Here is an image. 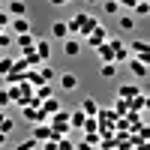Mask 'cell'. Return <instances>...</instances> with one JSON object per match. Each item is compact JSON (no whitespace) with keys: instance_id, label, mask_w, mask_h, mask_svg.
<instances>
[{"instance_id":"obj_1","label":"cell","mask_w":150,"mask_h":150,"mask_svg":"<svg viewBox=\"0 0 150 150\" xmlns=\"http://www.w3.org/2000/svg\"><path fill=\"white\" fill-rule=\"evenodd\" d=\"M126 48H129V57H138V60H144V63H150V45H147V39H135Z\"/></svg>"},{"instance_id":"obj_2","label":"cell","mask_w":150,"mask_h":150,"mask_svg":"<svg viewBox=\"0 0 150 150\" xmlns=\"http://www.w3.org/2000/svg\"><path fill=\"white\" fill-rule=\"evenodd\" d=\"M84 39H87V45H90V48H99L102 42H108V30H105V24H96V27L87 33Z\"/></svg>"},{"instance_id":"obj_3","label":"cell","mask_w":150,"mask_h":150,"mask_svg":"<svg viewBox=\"0 0 150 150\" xmlns=\"http://www.w3.org/2000/svg\"><path fill=\"white\" fill-rule=\"evenodd\" d=\"M138 93H144L138 84H120V87H117V99H123V102H132Z\"/></svg>"},{"instance_id":"obj_4","label":"cell","mask_w":150,"mask_h":150,"mask_svg":"<svg viewBox=\"0 0 150 150\" xmlns=\"http://www.w3.org/2000/svg\"><path fill=\"white\" fill-rule=\"evenodd\" d=\"M12 42L21 48V54H30L33 48H36V36H33V33H21V36H15Z\"/></svg>"},{"instance_id":"obj_5","label":"cell","mask_w":150,"mask_h":150,"mask_svg":"<svg viewBox=\"0 0 150 150\" xmlns=\"http://www.w3.org/2000/svg\"><path fill=\"white\" fill-rule=\"evenodd\" d=\"M21 111H24V120H27V123H33V126H36V123H48V117H45L36 105H24Z\"/></svg>"},{"instance_id":"obj_6","label":"cell","mask_w":150,"mask_h":150,"mask_svg":"<svg viewBox=\"0 0 150 150\" xmlns=\"http://www.w3.org/2000/svg\"><path fill=\"white\" fill-rule=\"evenodd\" d=\"M6 12H9V18H24L27 15V3H24V0H9Z\"/></svg>"},{"instance_id":"obj_7","label":"cell","mask_w":150,"mask_h":150,"mask_svg":"<svg viewBox=\"0 0 150 150\" xmlns=\"http://www.w3.org/2000/svg\"><path fill=\"white\" fill-rule=\"evenodd\" d=\"M39 111H42L45 117H51V114H57V111H60V99H54V96H48V99H42V102H39Z\"/></svg>"},{"instance_id":"obj_8","label":"cell","mask_w":150,"mask_h":150,"mask_svg":"<svg viewBox=\"0 0 150 150\" xmlns=\"http://www.w3.org/2000/svg\"><path fill=\"white\" fill-rule=\"evenodd\" d=\"M126 63H129V69H132V75H135V78H147V63H144V60H138V57H129L126 60Z\"/></svg>"},{"instance_id":"obj_9","label":"cell","mask_w":150,"mask_h":150,"mask_svg":"<svg viewBox=\"0 0 150 150\" xmlns=\"http://www.w3.org/2000/svg\"><path fill=\"white\" fill-rule=\"evenodd\" d=\"M30 138H33V141H39V144H42V141H51V129H48V123H36Z\"/></svg>"},{"instance_id":"obj_10","label":"cell","mask_w":150,"mask_h":150,"mask_svg":"<svg viewBox=\"0 0 150 150\" xmlns=\"http://www.w3.org/2000/svg\"><path fill=\"white\" fill-rule=\"evenodd\" d=\"M33 51H36V57H39L42 63H48V57H51V42H48V39H36Z\"/></svg>"},{"instance_id":"obj_11","label":"cell","mask_w":150,"mask_h":150,"mask_svg":"<svg viewBox=\"0 0 150 150\" xmlns=\"http://www.w3.org/2000/svg\"><path fill=\"white\" fill-rule=\"evenodd\" d=\"M9 27L15 30V36H21V33H30V21H27V15H24V18H12Z\"/></svg>"},{"instance_id":"obj_12","label":"cell","mask_w":150,"mask_h":150,"mask_svg":"<svg viewBox=\"0 0 150 150\" xmlns=\"http://www.w3.org/2000/svg\"><path fill=\"white\" fill-rule=\"evenodd\" d=\"M78 51H81V42L75 39V36H69V39H63V54H66V57H75Z\"/></svg>"},{"instance_id":"obj_13","label":"cell","mask_w":150,"mask_h":150,"mask_svg":"<svg viewBox=\"0 0 150 150\" xmlns=\"http://www.w3.org/2000/svg\"><path fill=\"white\" fill-rule=\"evenodd\" d=\"M96 54H99V60H102V63H114V48H111L108 42H102L96 48Z\"/></svg>"},{"instance_id":"obj_14","label":"cell","mask_w":150,"mask_h":150,"mask_svg":"<svg viewBox=\"0 0 150 150\" xmlns=\"http://www.w3.org/2000/svg\"><path fill=\"white\" fill-rule=\"evenodd\" d=\"M96 111H99V102L87 96L84 102H81V114H84V117H96Z\"/></svg>"},{"instance_id":"obj_15","label":"cell","mask_w":150,"mask_h":150,"mask_svg":"<svg viewBox=\"0 0 150 150\" xmlns=\"http://www.w3.org/2000/svg\"><path fill=\"white\" fill-rule=\"evenodd\" d=\"M60 87H63V90H75V87H78V75L63 72V75H60Z\"/></svg>"},{"instance_id":"obj_16","label":"cell","mask_w":150,"mask_h":150,"mask_svg":"<svg viewBox=\"0 0 150 150\" xmlns=\"http://www.w3.org/2000/svg\"><path fill=\"white\" fill-rule=\"evenodd\" d=\"M51 36H54V39H69L66 21H54V24H51Z\"/></svg>"},{"instance_id":"obj_17","label":"cell","mask_w":150,"mask_h":150,"mask_svg":"<svg viewBox=\"0 0 150 150\" xmlns=\"http://www.w3.org/2000/svg\"><path fill=\"white\" fill-rule=\"evenodd\" d=\"M84 114H81V108H75V111H69V129H81L84 126Z\"/></svg>"},{"instance_id":"obj_18","label":"cell","mask_w":150,"mask_h":150,"mask_svg":"<svg viewBox=\"0 0 150 150\" xmlns=\"http://www.w3.org/2000/svg\"><path fill=\"white\" fill-rule=\"evenodd\" d=\"M99 75H102V78H114L117 75V63H102L99 66Z\"/></svg>"},{"instance_id":"obj_19","label":"cell","mask_w":150,"mask_h":150,"mask_svg":"<svg viewBox=\"0 0 150 150\" xmlns=\"http://www.w3.org/2000/svg\"><path fill=\"white\" fill-rule=\"evenodd\" d=\"M51 78H54V69L42 63V66H39V81H42V84H51Z\"/></svg>"},{"instance_id":"obj_20","label":"cell","mask_w":150,"mask_h":150,"mask_svg":"<svg viewBox=\"0 0 150 150\" xmlns=\"http://www.w3.org/2000/svg\"><path fill=\"white\" fill-rule=\"evenodd\" d=\"M81 129H84V135H93V132H99V123H96V117H87Z\"/></svg>"},{"instance_id":"obj_21","label":"cell","mask_w":150,"mask_h":150,"mask_svg":"<svg viewBox=\"0 0 150 150\" xmlns=\"http://www.w3.org/2000/svg\"><path fill=\"white\" fill-rule=\"evenodd\" d=\"M12 66H15V60H12V57H0V75H9Z\"/></svg>"},{"instance_id":"obj_22","label":"cell","mask_w":150,"mask_h":150,"mask_svg":"<svg viewBox=\"0 0 150 150\" xmlns=\"http://www.w3.org/2000/svg\"><path fill=\"white\" fill-rule=\"evenodd\" d=\"M111 111H114L117 117H123V114H129V102H123V99H117V102H114V108H111Z\"/></svg>"},{"instance_id":"obj_23","label":"cell","mask_w":150,"mask_h":150,"mask_svg":"<svg viewBox=\"0 0 150 150\" xmlns=\"http://www.w3.org/2000/svg\"><path fill=\"white\" fill-rule=\"evenodd\" d=\"M117 24H120V30H132V27H135V18H132V15H120Z\"/></svg>"},{"instance_id":"obj_24","label":"cell","mask_w":150,"mask_h":150,"mask_svg":"<svg viewBox=\"0 0 150 150\" xmlns=\"http://www.w3.org/2000/svg\"><path fill=\"white\" fill-rule=\"evenodd\" d=\"M132 9H135V15H150V3H147V0H138Z\"/></svg>"},{"instance_id":"obj_25","label":"cell","mask_w":150,"mask_h":150,"mask_svg":"<svg viewBox=\"0 0 150 150\" xmlns=\"http://www.w3.org/2000/svg\"><path fill=\"white\" fill-rule=\"evenodd\" d=\"M102 9H105V15H117V12H120V6L114 3V0H105V3H102Z\"/></svg>"},{"instance_id":"obj_26","label":"cell","mask_w":150,"mask_h":150,"mask_svg":"<svg viewBox=\"0 0 150 150\" xmlns=\"http://www.w3.org/2000/svg\"><path fill=\"white\" fill-rule=\"evenodd\" d=\"M36 147H39V141H33V138H24L15 150H36Z\"/></svg>"},{"instance_id":"obj_27","label":"cell","mask_w":150,"mask_h":150,"mask_svg":"<svg viewBox=\"0 0 150 150\" xmlns=\"http://www.w3.org/2000/svg\"><path fill=\"white\" fill-rule=\"evenodd\" d=\"M12 129H15V120H12V117H6L3 123H0V132H3V135H9Z\"/></svg>"},{"instance_id":"obj_28","label":"cell","mask_w":150,"mask_h":150,"mask_svg":"<svg viewBox=\"0 0 150 150\" xmlns=\"http://www.w3.org/2000/svg\"><path fill=\"white\" fill-rule=\"evenodd\" d=\"M57 150H75V141H69V138H60V141H57Z\"/></svg>"},{"instance_id":"obj_29","label":"cell","mask_w":150,"mask_h":150,"mask_svg":"<svg viewBox=\"0 0 150 150\" xmlns=\"http://www.w3.org/2000/svg\"><path fill=\"white\" fill-rule=\"evenodd\" d=\"M12 102V99H9V90H6V87H0V108H6Z\"/></svg>"},{"instance_id":"obj_30","label":"cell","mask_w":150,"mask_h":150,"mask_svg":"<svg viewBox=\"0 0 150 150\" xmlns=\"http://www.w3.org/2000/svg\"><path fill=\"white\" fill-rule=\"evenodd\" d=\"M12 45V36L9 33H0V48H9Z\"/></svg>"},{"instance_id":"obj_31","label":"cell","mask_w":150,"mask_h":150,"mask_svg":"<svg viewBox=\"0 0 150 150\" xmlns=\"http://www.w3.org/2000/svg\"><path fill=\"white\" fill-rule=\"evenodd\" d=\"M114 3H117V6H126V9H132L135 3H138V0H114Z\"/></svg>"},{"instance_id":"obj_32","label":"cell","mask_w":150,"mask_h":150,"mask_svg":"<svg viewBox=\"0 0 150 150\" xmlns=\"http://www.w3.org/2000/svg\"><path fill=\"white\" fill-rule=\"evenodd\" d=\"M75 150H96L93 144H84V141H78V144H75Z\"/></svg>"},{"instance_id":"obj_33","label":"cell","mask_w":150,"mask_h":150,"mask_svg":"<svg viewBox=\"0 0 150 150\" xmlns=\"http://www.w3.org/2000/svg\"><path fill=\"white\" fill-rule=\"evenodd\" d=\"M42 150H57V141H42Z\"/></svg>"},{"instance_id":"obj_34","label":"cell","mask_w":150,"mask_h":150,"mask_svg":"<svg viewBox=\"0 0 150 150\" xmlns=\"http://www.w3.org/2000/svg\"><path fill=\"white\" fill-rule=\"evenodd\" d=\"M69 0H51V6H66Z\"/></svg>"},{"instance_id":"obj_35","label":"cell","mask_w":150,"mask_h":150,"mask_svg":"<svg viewBox=\"0 0 150 150\" xmlns=\"http://www.w3.org/2000/svg\"><path fill=\"white\" fill-rule=\"evenodd\" d=\"M3 120H6V111H3V108H0V123H3Z\"/></svg>"},{"instance_id":"obj_36","label":"cell","mask_w":150,"mask_h":150,"mask_svg":"<svg viewBox=\"0 0 150 150\" xmlns=\"http://www.w3.org/2000/svg\"><path fill=\"white\" fill-rule=\"evenodd\" d=\"M3 141H6V135H3V132H0V144H3Z\"/></svg>"},{"instance_id":"obj_37","label":"cell","mask_w":150,"mask_h":150,"mask_svg":"<svg viewBox=\"0 0 150 150\" xmlns=\"http://www.w3.org/2000/svg\"><path fill=\"white\" fill-rule=\"evenodd\" d=\"M87 3H102V0H87Z\"/></svg>"},{"instance_id":"obj_38","label":"cell","mask_w":150,"mask_h":150,"mask_svg":"<svg viewBox=\"0 0 150 150\" xmlns=\"http://www.w3.org/2000/svg\"><path fill=\"white\" fill-rule=\"evenodd\" d=\"M0 9H3V0H0Z\"/></svg>"}]
</instances>
